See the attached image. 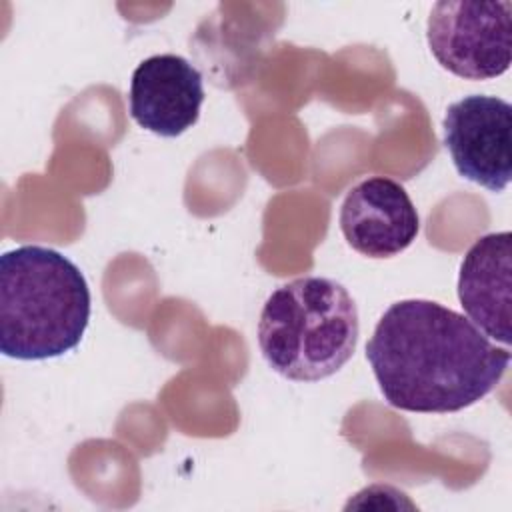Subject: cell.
Here are the masks:
<instances>
[{"mask_svg":"<svg viewBox=\"0 0 512 512\" xmlns=\"http://www.w3.org/2000/svg\"><path fill=\"white\" fill-rule=\"evenodd\" d=\"M458 300L466 318L486 336L512 342V234L492 232L478 238L462 258Z\"/></svg>","mask_w":512,"mask_h":512,"instance_id":"obj_8","label":"cell"},{"mask_svg":"<svg viewBox=\"0 0 512 512\" xmlns=\"http://www.w3.org/2000/svg\"><path fill=\"white\" fill-rule=\"evenodd\" d=\"M80 268L54 248L28 244L0 256V350L48 360L76 348L90 320Z\"/></svg>","mask_w":512,"mask_h":512,"instance_id":"obj_2","label":"cell"},{"mask_svg":"<svg viewBox=\"0 0 512 512\" xmlns=\"http://www.w3.org/2000/svg\"><path fill=\"white\" fill-rule=\"evenodd\" d=\"M444 146L458 174L490 192L512 178V106L488 94H470L448 106Z\"/></svg>","mask_w":512,"mask_h":512,"instance_id":"obj_5","label":"cell"},{"mask_svg":"<svg viewBox=\"0 0 512 512\" xmlns=\"http://www.w3.org/2000/svg\"><path fill=\"white\" fill-rule=\"evenodd\" d=\"M202 102V74L178 54L150 56L132 72L130 116L148 132L180 136L198 122Z\"/></svg>","mask_w":512,"mask_h":512,"instance_id":"obj_7","label":"cell"},{"mask_svg":"<svg viewBox=\"0 0 512 512\" xmlns=\"http://www.w3.org/2000/svg\"><path fill=\"white\" fill-rule=\"evenodd\" d=\"M360 334L350 292L332 278L304 276L278 286L258 320V346L268 366L296 382L336 374L354 354Z\"/></svg>","mask_w":512,"mask_h":512,"instance_id":"obj_3","label":"cell"},{"mask_svg":"<svg viewBox=\"0 0 512 512\" xmlns=\"http://www.w3.org/2000/svg\"><path fill=\"white\" fill-rule=\"evenodd\" d=\"M338 222L346 242L368 258L404 252L420 230V218L406 188L384 176L358 182L346 194Z\"/></svg>","mask_w":512,"mask_h":512,"instance_id":"obj_6","label":"cell"},{"mask_svg":"<svg viewBox=\"0 0 512 512\" xmlns=\"http://www.w3.org/2000/svg\"><path fill=\"white\" fill-rule=\"evenodd\" d=\"M366 360L392 408L446 414L488 396L500 384L510 352L464 314L412 298L382 314L366 344Z\"/></svg>","mask_w":512,"mask_h":512,"instance_id":"obj_1","label":"cell"},{"mask_svg":"<svg viewBox=\"0 0 512 512\" xmlns=\"http://www.w3.org/2000/svg\"><path fill=\"white\" fill-rule=\"evenodd\" d=\"M426 40L436 62L464 80H490L510 68L512 2L440 0Z\"/></svg>","mask_w":512,"mask_h":512,"instance_id":"obj_4","label":"cell"}]
</instances>
